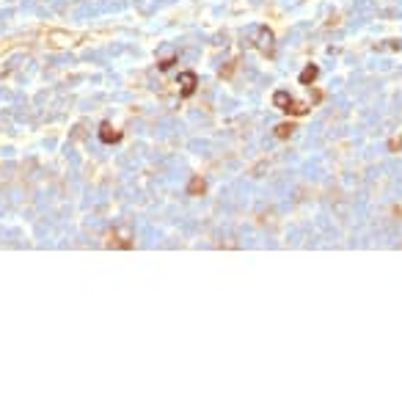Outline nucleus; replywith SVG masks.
I'll return each instance as SVG.
<instances>
[{"label": "nucleus", "mask_w": 402, "mask_h": 405, "mask_svg": "<svg viewBox=\"0 0 402 405\" xmlns=\"http://www.w3.org/2000/svg\"><path fill=\"white\" fill-rule=\"evenodd\" d=\"M256 33H259V42H256L259 52L267 56V58H273L276 56V36H273V31H270V28H259Z\"/></svg>", "instance_id": "f257e3e1"}, {"label": "nucleus", "mask_w": 402, "mask_h": 405, "mask_svg": "<svg viewBox=\"0 0 402 405\" xmlns=\"http://www.w3.org/2000/svg\"><path fill=\"white\" fill-rule=\"evenodd\" d=\"M119 138H121V132L116 130L111 121H102V124H99V141H102V144H116Z\"/></svg>", "instance_id": "f03ea898"}, {"label": "nucleus", "mask_w": 402, "mask_h": 405, "mask_svg": "<svg viewBox=\"0 0 402 405\" xmlns=\"http://www.w3.org/2000/svg\"><path fill=\"white\" fill-rule=\"evenodd\" d=\"M179 86H182V97H190V94L196 91V86H199L196 72H182V75H179Z\"/></svg>", "instance_id": "7ed1b4c3"}, {"label": "nucleus", "mask_w": 402, "mask_h": 405, "mask_svg": "<svg viewBox=\"0 0 402 405\" xmlns=\"http://www.w3.org/2000/svg\"><path fill=\"white\" fill-rule=\"evenodd\" d=\"M317 75H319L317 66H314V64H306V66H303V72H301V77H298V80H301V86H311V83L317 80Z\"/></svg>", "instance_id": "20e7f679"}, {"label": "nucleus", "mask_w": 402, "mask_h": 405, "mask_svg": "<svg viewBox=\"0 0 402 405\" xmlns=\"http://www.w3.org/2000/svg\"><path fill=\"white\" fill-rule=\"evenodd\" d=\"M105 246H108V248H132V237H129V234H124V237H116V234H108Z\"/></svg>", "instance_id": "39448f33"}, {"label": "nucleus", "mask_w": 402, "mask_h": 405, "mask_svg": "<svg viewBox=\"0 0 402 405\" xmlns=\"http://www.w3.org/2000/svg\"><path fill=\"white\" fill-rule=\"evenodd\" d=\"M289 102H292V94H289V91L278 89V91L273 94V105L278 107V111H287V107H289Z\"/></svg>", "instance_id": "423d86ee"}, {"label": "nucleus", "mask_w": 402, "mask_h": 405, "mask_svg": "<svg viewBox=\"0 0 402 405\" xmlns=\"http://www.w3.org/2000/svg\"><path fill=\"white\" fill-rule=\"evenodd\" d=\"M204 191H207V182H204L201 177H193V179H190V185H187V193H190V196H201Z\"/></svg>", "instance_id": "0eeeda50"}, {"label": "nucleus", "mask_w": 402, "mask_h": 405, "mask_svg": "<svg viewBox=\"0 0 402 405\" xmlns=\"http://www.w3.org/2000/svg\"><path fill=\"white\" fill-rule=\"evenodd\" d=\"M276 138H289L292 132H295V124L292 121H281V124H276Z\"/></svg>", "instance_id": "6e6552de"}, {"label": "nucleus", "mask_w": 402, "mask_h": 405, "mask_svg": "<svg viewBox=\"0 0 402 405\" xmlns=\"http://www.w3.org/2000/svg\"><path fill=\"white\" fill-rule=\"evenodd\" d=\"M284 113H292V116H303V113H309V105H306V102H295V99H292L289 107H287Z\"/></svg>", "instance_id": "1a4fd4ad"}, {"label": "nucleus", "mask_w": 402, "mask_h": 405, "mask_svg": "<svg viewBox=\"0 0 402 405\" xmlns=\"http://www.w3.org/2000/svg\"><path fill=\"white\" fill-rule=\"evenodd\" d=\"M388 149H391V152L402 149V138H391V141H388Z\"/></svg>", "instance_id": "9d476101"}, {"label": "nucleus", "mask_w": 402, "mask_h": 405, "mask_svg": "<svg viewBox=\"0 0 402 405\" xmlns=\"http://www.w3.org/2000/svg\"><path fill=\"white\" fill-rule=\"evenodd\" d=\"M171 64H174V58H171V56L163 58V61H160V69H171Z\"/></svg>", "instance_id": "9b49d317"}]
</instances>
